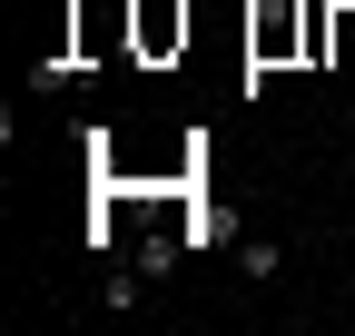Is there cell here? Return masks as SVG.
Here are the masks:
<instances>
[{"label": "cell", "instance_id": "obj_1", "mask_svg": "<svg viewBox=\"0 0 355 336\" xmlns=\"http://www.w3.org/2000/svg\"><path fill=\"white\" fill-rule=\"evenodd\" d=\"M296 50L316 60V0H296V10H286V0L257 10V20H247V90H266V69H286Z\"/></svg>", "mask_w": 355, "mask_h": 336}, {"label": "cell", "instance_id": "obj_2", "mask_svg": "<svg viewBox=\"0 0 355 336\" xmlns=\"http://www.w3.org/2000/svg\"><path fill=\"white\" fill-rule=\"evenodd\" d=\"M128 40H139V60L188 50V0H139V10H128Z\"/></svg>", "mask_w": 355, "mask_h": 336}, {"label": "cell", "instance_id": "obj_3", "mask_svg": "<svg viewBox=\"0 0 355 336\" xmlns=\"http://www.w3.org/2000/svg\"><path fill=\"white\" fill-rule=\"evenodd\" d=\"M237 267H247L257 287H277V277H286V247H277V237H247V247H237Z\"/></svg>", "mask_w": 355, "mask_h": 336}]
</instances>
